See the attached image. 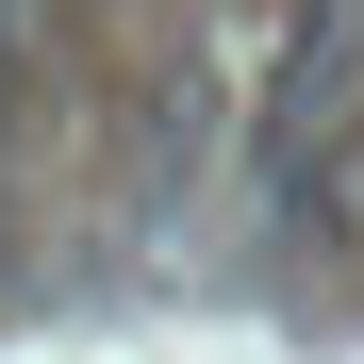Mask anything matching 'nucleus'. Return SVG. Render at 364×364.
Listing matches in <instances>:
<instances>
[{"mask_svg": "<svg viewBox=\"0 0 364 364\" xmlns=\"http://www.w3.org/2000/svg\"><path fill=\"white\" fill-rule=\"evenodd\" d=\"M348 133H364V0H282V33L249 67V199L298 232Z\"/></svg>", "mask_w": 364, "mask_h": 364, "instance_id": "f257e3e1", "label": "nucleus"}]
</instances>
